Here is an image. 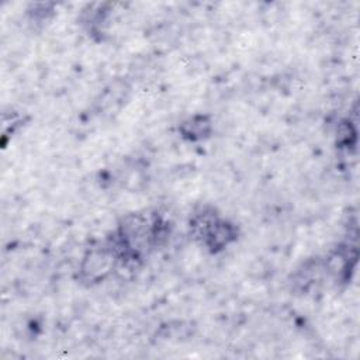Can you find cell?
Listing matches in <instances>:
<instances>
[{"label":"cell","instance_id":"6da1fadb","mask_svg":"<svg viewBox=\"0 0 360 360\" xmlns=\"http://www.w3.org/2000/svg\"><path fill=\"white\" fill-rule=\"evenodd\" d=\"M160 221L155 214L135 212L127 215L118 226L115 243L124 255H139L158 242Z\"/></svg>","mask_w":360,"mask_h":360},{"label":"cell","instance_id":"7a4b0ae2","mask_svg":"<svg viewBox=\"0 0 360 360\" xmlns=\"http://www.w3.org/2000/svg\"><path fill=\"white\" fill-rule=\"evenodd\" d=\"M193 235L201 240V243L208 248L212 253L226 249L238 238L236 226L218 217L214 211H200L190 222Z\"/></svg>","mask_w":360,"mask_h":360},{"label":"cell","instance_id":"3957f363","mask_svg":"<svg viewBox=\"0 0 360 360\" xmlns=\"http://www.w3.org/2000/svg\"><path fill=\"white\" fill-rule=\"evenodd\" d=\"M121 256L122 253L115 242L112 245L108 243L91 248L80 262V278L90 284L103 281L111 271H114Z\"/></svg>","mask_w":360,"mask_h":360},{"label":"cell","instance_id":"277c9868","mask_svg":"<svg viewBox=\"0 0 360 360\" xmlns=\"http://www.w3.org/2000/svg\"><path fill=\"white\" fill-rule=\"evenodd\" d=\"M211 129H212V121L208 115H204V114L191 115L187 120H184L179 127L180 135L190 142L205 139L207 136H210Z\"/></svg>","mask_w":360,"mask_h":360}]
</instances>
